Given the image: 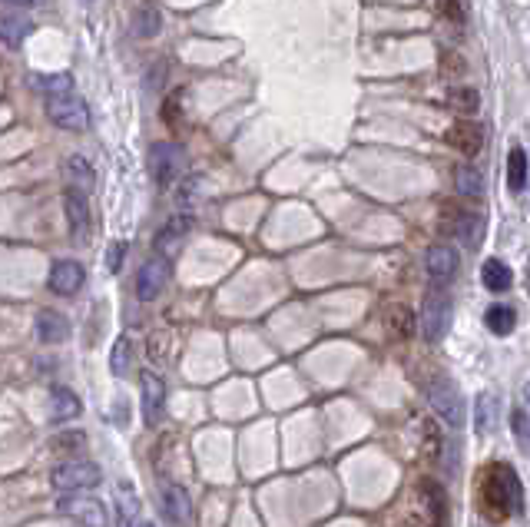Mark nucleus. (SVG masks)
I'll list each match as a JSON object with an SVG mask.
<instances>
[{
    "label": "nucleus",
    "instance_id": "nucleus-1",
    "mask_svg": "<svg viewBox=\"0 0 530 527\" xmlns=\"http://www.w3.org/2000/svg\"><path fill=\"white\" fill-rule=\"evenodd\" d=\"M481 508L491 521H507L511 514L524 508V494H521V481H517V471L504 461H494L481 471Z\"/></svg>",
    "mask_w": 530,
    "mask_h": 527
},
{
    "label": "nucleus",
    "instance_id": "nucleus-2",
    "mask_svg": "<svg viewBox=\"0 0 530 527\" xmlns=\"http://www.w3.org/2000/svg\"><path fill=\"white\" fill-rule=\"evenodd\" d=\"M424 395H428L431 408L448 421L451 428H464V398L461 388L451 382L448 375H431L424 382Z\"/></svg>",
    "mask_w": 530,
    "mask_h": 527
},
{
    "label": "nucleus",
    "instance_id": "nucleus-3",
    "mask_svg": "<svg viewBox=\"0 0 530 527\" xmlns=\"http://www.w3.org/2000/svg\"><path fill=\"white\" fill-rule=\"evenodd\" d=\"M451 325V295L448 289L434 286L428 295H424V312H421V335L424 342H441L444 332Z\"/></svg>",
    "mask_w": 530,
    "mask_h": 527
},
{
    "label": "nucleus",
    "instance_id": "nucleus-4",
    "mask_svg": "<svg viewBox=\"0 0 530 527\" xmlns=\"http://www.w3.org/2000/svg\"><path fill=\"white\" fill-rule=\"evenodd\" d=\"M103 481V471L100 465H93V461H67V465H57L50 474V484L57 491H90L97 488Z\"/></svg>",
    "mask_w": 530,
    "mask_h": 527
},
{
    "label": "nucleus",
    "instance_id": "nucleus-5",
    "mask_svg": "<svg viewBox=\"0 0 530 527\" xmlns=\"http://www.w3.org/2000/svg\"><path fill=\"white\" fill-rule=\"evenodd\" d=\"M47 117L60 126V130L70 133H83L90 126V110L77 93H67V97H50L47 100Z\"/></svg>",
    "mask_w": 530,
    "mask_h": 527
},
{
    "label": "nucleus",
    "instance_id": "nucleus-6",
    "mask_svg": "<svg viewBox=\"0 0 530 527\" xmlns=\"http://www.w3.org/2000/svg\"><path fill=\"white\" fill-rule=\"evenodd\" d=\"M458 266H461L458 249H454V246H444V242L431 246L428 256H424V272H428L431 286H438V289H448V282L454 279Z\"/></svg>",
    "mask_w": 530,
    "mask_h": 527
},
{
    "label": "nucleus",
    "instance_id": "nucleus-7",
    "mask_svg": "<svg viewBox=\"0 0 530 527\" xmlns=\"http://www.w3.org/2000/svg\"><path fill=\"white\" fill-rule=\"evenodd\" d=\"M60 514H67L70 521H77L83 527H106L110 518H106V508L97 498H83V494H67L60 504Z\"/></svg>",
    "mask_w": 530,
    "mask_h": 527
},
{
    "label": "nucleus",
    "instance_id": "nucleus-8",
    "mask_svg": "<svg viewBox=\"0 0 530 527\" xmlns=\"http://www.w3.org/2000/svg\"><path fill=\"white\" fill-rule=\"evenodd\" d=\"M179 166H183V150L176 143H156L150 150V173L159 189L173 186Z\"/></svg>",
    "mask_w": 530,
    "mask_h": 527
},
{
    "label": "nucleus",
    "instance_id": "nucleus-9",
    "mask_svg": "<svg viewBox=\"0 0 530 527\" xmlns=\"http://www.w3.org/2000/svg\"><path fill=\"white\" fill-rule=\"evenodd\" d=\"M166 282H169V262L163 256H150L143 262V269L136 272V295L143 302H150L166 289Z\"/></svg>",
    "mask_w": 530,
    "mask_h": 527
},
{
    "label": "nucleus",
    "instance_id": "nucleus-10",
    "mask_svg": "<svg viewBox=\"0 0 530 527\" xmlns=\"http://www.w3.org/2000/svg\"><path fill=\"white\" fill-rule=\"evenodd\" d=\"M159 491H163V514L169 524L186 527L189 521H193V498H189V491L183 488V484L166 481Z\"/></svg>",
    "mask_w": 530,
    "mask_h": 527
},
{
    "label": "nucleus",
    "instance_id": "nucleus-11",
    "mask_svg": "<svg viewBox=\"0 0 530 527\" xmlns=\"http://www.w3.org/2000/svg\"><path fill=\"white\" fill-rule=\"evenodd\" d=\"M140 388H143V421L150 428H156L163 421V408H166V385L156 372H143L140 375Z\"/></svg>",
    "mask_w": 530,
    "mask_h": 527
},
{
    "label": "nucleus",
    "instance_id": "nucleus-12",
    "mask_svg": "<svg viewBox=\"0 0 530 527\" xmlns=\"http://www.w3.org/2000/svg\"><path fill=\"white\" fill-rule=\"evenodd\" d=\"M83 279H87V272H83V266L77 259H60V262H53V266H50L47 286H50V292H57V295H73V292H80Z\"/></svg>",
    "mask_w": 530,
    "mask_h": 527
},
{
    "label": "nucleus",
    "instance_id": "nucleus-13",
    "mask_svg": "<svg viewBox=\"0 0 530 527\" xmlns=\"http://www.w3.org/2000/svg\"><path fill=\"white\" fill-rule=\"evenodd\" d=\"M448 146H454L461 156H477L484 150V126L474 120H458L448 130Z\"/></svg>",
    "mask_w": 530,
    "mask_h": 527
},
{
    "label": "nucleus",
    "instance_id": "nucleus-14",
    "mask_svg": "<svg viewBox=\"0 0 530 527\" xmlns=\"http://www.w3.org/2000/svg\"><path fill=\"white\" fill-rule=\"evenodd\" d=\"M189 229H193V219H189V216H183V213L169 216V219H166V226L156 233V249H159V256H163V259L176 256L179 246H183V239L189 236Z\"/></svg>",
    "mask_w": 530,
    "mask_h": 527
},
{
    "label": "nucleus",
    "instance_id": "nucleus-15",
    "mask_svg": "<svg viewBox=\"0 0 530 527\" xmlns=\"http://www.w3.org/2000/svg\"><path fill=\"white\" fill-rule=\"evenodd\" d=\"M63 209H67L70 236L83 242V239L90 236V209H87V196L77 193V189H67V193H63Z\"/></svg>",
    "mask_w": 530,
    "mask_h": 527
},
{
    "label": "nucleus",
    "instance_id": "nucleus-16",
    "mask_svg": "<svg viewBox=\"0 0 530 527\" xmlns=\"http://www.w3.org/2000/svg\"><path fill=\"white\" fill-rule=\"evenodd\" d=\"M37 335H40V342H67L70 339V322H67V315H60V312H53V309H44L37 315Z\"/></svg>",
    "mask_w": 530,
    "mask_h": 527
},
{
    "label": "nucleus",
    "instance_id": "nucleus-17",
    "mask_svg": "<svg viewBox=\"0 0 530 527\" xmlns=\"http://www.w3.org/2000/svg\"><path fill=\"white\" fill-rule=\"evenodd\" d=\"M421 494H424V501H428V514H431L428 527H444V524H448V494H444L441 484L431 481V478H424L421 481Z\"/></svg>",
    "mask_w": 530,
    "mask_h": 527
},
{
    "label": "nucleus",
    "instance_id": "nucleus-18",
    "mask_svg": "<svg viewBox=\"0 0 530 527\" xmlns=\"http://www.w3.org/2000/svg\"><path fill=\"white\" fill-rule=\"evenodd\" d=\"M415 325H418V319H415V312H411L408 305H401V302L388 305L385 329L395 335V339H411V335H415Z\"/></svg>",
    "mask_w": 530,
    "mask_h": 527
},
{
    "label": "nucleus",
    "instance_id": "nucleus-19",
    "mask_svg": "<svg viewBox=\"0 0 530 527\" xmlns=\"http://www.w3.org/2000/svg\"><path fill=\"white\" fill-rule=\"evenodd\" d=\"M30 34V20L20 14H0V44L17 50L24 44V37Z\"/></svg>",
    "mask_w": 530,
    "mask_h": 527
},
{
    "label": "nucleus",
    "instance_id": "nucleus-20",
    "mask_svg": "<svg viewBox=\"0 0 530 527\" xmlns=\"http://www.w3.org/2000/svg\"><path fill=\"white\" fill-rule=\"evenodd\" d=\"M451 236H458L464 246H477L481 242V233H484V219L474 216V213H458L451 219Z\"/></svg>",
    "mask_w": 530,
    "mask_h": 527
},
{
    "label": "nucleus",
    "instance_id": "nucleus-21",
    "mask_svg": "<svg viewBox=\"0 0 530 527\" xmlns=\"http://www.w3.org/2000/svg\"><path fill=\"white\" fill-rule=\"evenodd\" d=\"M67 183H70V189H77V193H90V189L97 186V173H93V166L83 160V156H70Z\"/></svg>",
    "mask_w": 530,
    "mask_h": 527
},
{
    "label": "nucleus",
    "instance_id": "nucleus-22",
    "mask_svg": "<svg viewBox=\"0 0 530 527\" xmlns=\"http://www.w3.org/2000/svg\"><path fill=\"white\" fill-rule=\"evenodd\" d=\"M481 282H484L487 292H507V289H511L514 276H511V269H507L501 259H487L481 266Z\"/></svg>",
    "mask_w": 530,
    "mask_h": 527
},
{
    "label": "nucleus",
    "instance_id": "nucleus-23",
    "mask_svg": "<svg viewBox=\"0 0 530 527\" xmlns=\"http://www.w3.org/2000/svg\"><path fill=\"white\" fill-rule=\"evenodd\" d=\"M50 402H53V421H70V418H77L80 415V398L70 392V388H63L57 385L50 392Z\"/></svg>",
    "mask_w": 530,
    "mask_h": 527
},
{
    "label": "nucleus",
    "instance_id": "nucleus-24",
    "mask_svg": "<svg viewBox=\"0 0 530 527\" xmlns=\"http://www.w3.org/2000/svg\"><path fill=\"white\" fill-rule=\"evenodd\" d=\"M524 186H527V153L521 146H514L507 153V189L511 193H524Z\"/></svg>",
    "mask_w": 530,
    "mask_h": 527
},
{
    "label": "nucleus",
    "instance_id": "nucleus-25",
    "mask_svg": "<svg viewBox=\"0 0 530 527\" xmlns=\"http://www.w3.org/2000/svg\"><path fill=\"white\" fill-rule=\"evenodd\" d=\"M514 322H517V312L511 309V305H504V302H497V305H491V309L484 312V325L494 335H511Z\"/></svg>",
    "mask_w": 530,
    "mask_h": 527
},
{
    "label": "nucleus",
    "instance_id": "nucleus-26",
    "mask_svg": "<svg viewBox=\"0 0 530 527\" xmlns=\"http://www.w3.org/2000/svg\"><path fill=\"white\" fill-rule=\"evenodd\" d=\"M454 189H458L461 196L477 199V196L484 193V176H481V170H474V166H458V170H454Z\"/></svg>",
    "mask_w": 530,
    "mask_h": 527
},
{
    "label": "nucleus",
    "instance_id": "nucleus-27",
    "mask_svg": "<svg viewBox=\"0 0 530 527\" xmlns=\"http://www.w3.org/2000/svg\"><path fill=\"white\" fill-rule=\"evenodd\" d=\"M130 365H133V339L130 335H120L110 349V372L123 378L126 372H130Z\"/></svg>",
    "mask_w": 530,
    "mask_h": 527
},
{
    "label": "nucleus",
    "instance_id": "nucleus-28",
    "mask_svg": "<svg viewBox=\"0 0 530 527\" xmlns=\"http://www.w3.org/2000/svg\"><path fill=\"white\" fill-rule=\"evenodd\" d=\"M159 30H163V17H159V10L146 7V10L136 14V20H133V34L136 37H156Z\"/></svg>",
    "mask_w": 530,
    "mask_h": 527
},
{
    "label": "nucleus",
    "instance_id": "nucleus-29",
    "mask_svg": "<svg viewBox=\"0 0 530 527\" xmlns=\"http://www.w3.org/2000/svg\"><path fill=\"white\" fill-rule=\"evenodd\" d=\"M451 107L464 113V117H471V113L481 107V97H477V90H471V87H458L451 93Z\"/></svg>",
    "mask_w": 530,
    "mask_h": 527
},
{
    "label": "nucleus",
    "instance_id": "nucleus-30",
    "mask_svg": "<svg viewBox=\"0 0 530 527\" xmlns=\"http://www.w3.org/2000/svg\"><path fill=\"white\" fill-rule=\"evenodd\" d=\"M83 445H87V435H83V431H60V435L50 441V448L60 451V455H70V451H77Z\"/></svg>",
    "mask_w": 530,
    "mask_h": 527
},
{
    "label": "nucleus",
    "instance_id": "nucleus-31",
    "mask_svg": "<svg viewBox=\"0 0 530 527\" xmlns=\"http://www.w3.org/2000/svg\"><path fill=\"white\" fill-rule=\"evenodd\" d=\"M40 87H44L47 100L50 97H67V93H73V77H70V73H57V77L40 80Z\"/></svg>",
    "mask_w": 530,
    "mask_h": 527
},
{
    "label": "nucleus",
    "instance_id": "nucleus-32",
    "mask_svg": "<svg viewBox=\"0 0 530 527\" xmlns=\"http://www.w3.org/2000/svg\"><path fill=\"white\" fill-rule=\"evenodd\" d=\"M123 256H126V242L116 239L110 249H106V269L110 272H120L123 269Z\"/></svg>",
    "mask_w": 530,
    "mask_h": 527
},
{
    "label": "nucleus",
    "instance_id": "nucleus-33",
    "mask_svg": "<svg viewBox=\"0 0 530 527\" xmlns=\"http://www.w3.org/2000/svg\"><path fill=\"white\" fill-rule=\"evenodd\" d=\"M491 415H494V398L491 395H484L481 402H477V425H481L484 431H491Z\"/></svg>",
    "mask_w": 530,
    "mask_h": 527
},
{
    "label": "nucleus",
    "instance_id": "nucleus-34",
    "mask_svg": "<svg viewBox=\"0 0 530 527\" xmlns=\"http://www.w3.org/2000/svg\"><path fill=\"white\" fill-rule=\"evenodd\" d=\"M514 435H517V441H527V415H524V408L514 411Z\"/></svg>",
    "mask_w": 530,
    "mask_h": 527
},
{
    "label": "nucleus",
    "instance_id": "nucleus-35",
    "mask_svg": "<svg viewBox=\"0 0 530 527\" xmlns=\"http://www.w3.org/2000/svg\"><path fill=\"white\" fill-rule=\"evenodd\" d=\"M444 14H448L454 24H464V10L458 0H444Z\"/></svg>",
    "mask_w": 530,
    "mask_h": 527
},
{
    "label": "nucleus",
    "instance_id": "nucleus-36",
    "mask_svg": "<svg viewBox=\"0 0 530 527\" xmlns=\"http://www.w3.org/2000/svg\"><path fill=\"white\" fill-rule=\"evenodd\" d=\"M4 4H14V7H34L40 0H4Z\"/></svg>",
    "mask_w": 530,
    "mask_h": 527
},
{
    "label": "nucleus",
    "instance_id": "nucleus-37",
    "mask_svg": "<svg viewBox=\"0 0 530 527\" xmlns=\"http://www.w3.org/2000/svg\"><path fill=\"white\" fill-rule=\"evenodd\" d=\"M123 527H156V524H150V521H140V524H133V521H123Z\"/></svg>",
    "mask_w": 530,
    "mask_h": 527
}]
</instances>
